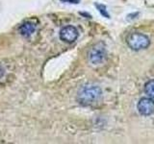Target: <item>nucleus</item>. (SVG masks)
Listing matches in <instances>:
<instances>
[{
	"label": "nucleus",
	"instance_id": "nucleus-5",
	"mask_svg": "<svg viewBox=\"0 0 154 144\" xmlns=\"http://www.w3.org/2000/svg\"><path fill=\"white\" fill-rule=\"evenodd\" d=\"M139 112L144 116L151 115L154 112V100L150 97H143L140 99L137 105Z\"/></svg>",
	"mask_w": 154,
	"mask_h": 144
},
{
	"label": "nucleus",
	"instance_id": "nucleus-8",
	"mask_svg": "<svg viewBox=\"0 0 154 144\" xmlns=\"http://www.w3.org/2000/svg\"><path fill=\"white\" fill-rule=\"evenodd\" d=\"M62 2H66V3H72V4H77L79 3L80 0H61Z\"/></svg>",
	"mask_w": 154,
	"mask_h": 144
},
{
	"label": "nucleus",
	"instance_id": "nucleus-1",
	"mask_svg": "<svg viewBox=\"0 0 154 144\" xmlns=\"http://www.w3.org/2000/svg\"><path fill=\"white\" fill-rule=\"evenodd\" d=\"M101 94H102V90L98 86L86 85L82 86L78 91L77 100L82 106H90L95 103L100 98Z\"/></svg>",
	"mask_w": 154,
	"mask_h": 144
},
{
	"label": "nucleus",
	"instance_id": "nucleus-6",
	"mask_svg": "<svg viewBox=\"0 0 154 144\" xmlns=\"http://www.w3.org/2000/svg\"><path fill=\"white\" fill-rule=\"evenodd\" d=\"M36 28H37L36 23H34L33 21H30V20H27L25 22H23L21 25L19 26L18 32L22 37L29 38L35 33Z\"/></svg>",
	"mask_w": 154,
	"mask_h": 144
},
{
	"label": "nucleus",
	"instance_id": "nucleus-3",
	"mask_svg": "<svg viewBox=\"0 0 154 144\" xmlns=\"http://www.w3.org/2000/svg\"><path fill=\"white\" fill-rule=\"evenodd\" d=\"M106 55H107V53H106V47L104 43L98 42L91 48L89 52V59L91 64H99L105 60Z\"/></svg>",
	"mask_w": 154,
	"mask_h": 144
},
{
	"label": "nucleus",
	"instance_id": "nucleus-2",
	"mask_svg": "<svg viewBox=\"0 0 154 144\" xmlns=\"http://www.w3.org/2000/svg\"><path fill=\"white\" fill-rule=\"evenodd\" d=\"M127 44L129 47L133 50H143L146 49L150 44V40L147 36H146L144 34L139 33V32H134L131 33L127 37Z\"/></svg>",
	"mask_w": 154,
	"mask_h": 144
},
{
	"label": "nucleus",
	"instance_id": "nucleus-7",
	"mask_svg": "<svg viewBox=\"0 0 154 144\" xmlns=\"http://www.w3.org/2000/svg\"><path fill=\"white\" fill-rule=\"evenodd\" d=\"M144 92L148 97L154 99V80H150L144 85Z\"/></svg>",
	"mask_w": 154,
	"mask_h": 144
},
{
	"label": "nucleus",
	"instance_id": "nucleus-4",
	"mask_svg": "<svg viewBox=\"0 0 154 144\" xmlns=\"http://www.w3.org/2000/svg\"><path fill=\"white\" fill-rule=\"evenodd\" d=\"M78 30L72 25H67L61 29L60 31V38L66 43L74 42L78 38Z\"/></svg>",
	"mask_w": 154,
	"mask_h": 144
},
{
	"label": "nucleus",
	"instance_id": "nucleus-9",
	"mask_svg": "<svg viewBox=\"0 0 154 144\" xmlns=\"http://www.w3.org/2000/svg\"><path fill=\"white\" fill-rule=\"evenodd\" d=\"M4 73H5V70H4L3 67H2L1 65H0V78H2L3 75H4Z\"/></svg>",
	"mask_w": 154,
	"mask_h": 144
}]
</instances>
